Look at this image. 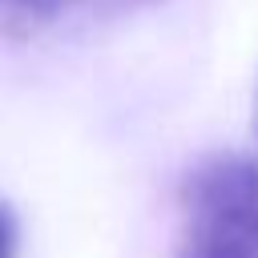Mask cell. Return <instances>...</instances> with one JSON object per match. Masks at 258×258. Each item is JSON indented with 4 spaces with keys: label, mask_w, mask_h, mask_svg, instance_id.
I'll return each instance as SVG.
<instances>
[{
    "label": "cell",
    "mask_w": 258,
    "mask_h": 258,
    "mask_svg": "<svg viewBox=\"0 0 258 258\" xmlns=\"http://www.w3.org/2000/svg\"><path fill=\"white\" fill-rule=\"evenodd\" d=\"M0 258H16V218L0 202Z\"/></svg>",
    "instance_id": "obj_3"
},
{
    "label": "cell",
    "mask_w": 258,
    "mask_h": 258,
    "mask_svg": "<svg viewBox=\"0 0 258 258\" xmlns=\"http://www.w3.org/2000/svg\"><path fill=\"white\" fill-rule=\"evenodd\" d=\"M173 258H258V157L218 153L185 173Z\"/></svg>",
    "instance_id": "obj_1"
},
{
    "label": "cell",
    "mask_w": 258,
    "mask_h": 258,
    "mask_svg": "<svg viewBox=\"0 0 258 258\" xmlns=\"http://www.w3.org/2000/svg\"><path fill=\"white\" fill-rule=\"evenodd\" d=\"M157 0H0V40L32 44L101 20L129 16Z\"/></svg>",
    "instance_id": "obj_2"
}]
</instances>
